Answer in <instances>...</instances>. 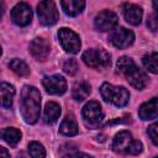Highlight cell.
<instances>
[{"mask_svg":"<svg viewBox=\"0 0 158 158\" xmlns=\"http://www.w3.org/2000/svg\"><path fill=\"white\" fill-rule=\"evenodd\" d=\"M20 110L25 122L33 125L37 122L41 111V94L37 88L25 85L21 90Z\"/></svg>","mask_w":158,"mask_h":158,"instance_id":"6da1fadb","label":"cell"},{"mask_svg":"<svg viewBox=\"0 0 158 158\" xmlns=\"http://www.w3.org/2000/svg\"><path fill=\"white\" fill-rule=\"evenodd\" d=\"M117 70L121 74H123L127 81L137 90H143L146 88L148 83V77L142 69H139L136 65L132 58L126 57V56L121 57L117 60Z\"/></svg>","mask_w":158,"mask_h":158,"instance_id":"7a4b0ae2","label":"cell"},{"mask_svg":"<svg viewBox=\"0 0 158 158\" xmlns=\"http://www.w3.org/2000/svg\"><path fill=\"white\" fill-rule=\"evenodd\" d=\"M112 149L118 153H126V154H138L143 151L142 142L135 139L130 131H120L115 135L112 141Z\"/></svg>","mask_w":158,"mask_h":158,"instance_id":"3957f363","label":"cell"},{"mask_svg":"<svg viewBox=\"0 0 158 158\" xmlns=\"http://www.w3.org/2000/svg\"><path fill=\"white\" fill-rule=\"evenodd\" d=\"M101 96L105 101L114 104L115 106H125L128 102L130 94L123 86H115L110 83H104L100 88Z\"/></svg>","mask_w":158,"mask_h":158,"instance_id":"277c9868","label":"cell"},{"mask_svg":"<svg viewBox=\"0 0 158 158\" xmlns=\"http://www.w3.org/2000/svg\"><path fill=\"white\" fill-rule=\"evenodd\" d=\"M81 59L86 65L96 69H105L111 64L110 53L101 48H91L85 51L81 56Z\"/></svg>","mask_w":158,"mask_h":158,"instance_id":"5b68a950","label":"cell"},{"mask_svg":"<svg viewBox=\"0 0 158 158\" xmlns=\"http://www.w3.org/2000/svg\"><path fill=\"white\" fill-rule=\"evenodd\" d=\"M81 116L84 123L90 128H98L104 120V112L98 101H89L85 104L81 111Z\"/></svg>","mask_w":158,"mask_h":158,"instance_id":"8992f818","label":"cell"},{"mask_svg":"<svg viewBox=\"0 0 158 158\" xmlns=\"http://www.w3.org/2000/svg\"><path fill=\"white\" fill-rule=\"evenodd\" d=\"M37 15H38L40 22L42 25H44V26H52L59 19L56 4L53 1H49V0L38 2V5H37Z\"/></svg>","mask_w":158,"mask_h":158,"instance_id":"52a82bcc","label":"cell"},{"mask_svg":"<svg viewBox=\"0 0 158 158\" xmlns=\"http://www.w3.org/2000/svg\"><path fill=\"white\" fill-rule=\"evenodd\" d=\"M58 38H59V42L65 52L72 53V54H75L79 52V49L81 47V42H80L79 36L74 31H72L67 27H62L58 31Z\"/></svg>","mask_w":158,"mask_h":158,"instance_id":"ba28073f","label":"cell"},{"mask_svg":"<svg viewBox=\"0 0 158 158\" xmlns=\"http://www.w3.org/2000/svg\"><path fill=\"white\" fill-rule=\"evenodd\" d=\"M117 23H118V17L111 10H104V11L99 12L94 20L95 28L99 31H102V32L114 30L117 26Z\"/></svg>","mask_w":158,"mask_h":158,"instance_id":"9c48e42d","label":"cell"},{"mask_svg":"<svg viewBox=\"0 0 158 158\" xmlns=\"http://www.w3.org/2000/svg\"><path fill=\"white\" fill-rule=\"evenodd\" d=\"M11 20L17 26H27L32 20V10L31 6L26 2L16 4L11 10Z\"/></svg>","mask_w":158,"mask_h":158,"instance_id":"30bf717a","label":"cell"},{"mask_svg":"<svg viewBox=\"0 0 158 158\" xmlns=\"http://www.w3.org/2000/svg\"><path fill=\"white\" fill-rule=\"evenodd\" d=\"M42 84H43L46 91L52 95H62L67 91V81L59 74L44 77L42 79Z\"/></svg>","mask_w":158,"mask_h":158,"instance_id":"8fae6325","label":"cell"},{"mask_svg":"<svg viewBox=\"0 0 158 158\" xmlns=\"http://www.w3.org/2000/svg\"><path fill=\"white\" fill-rule=\"evenodd\" d=\"M133 41H135V33L125 27H120L115 30L110 36V42L116 48H127L133 43Z\"/></svg>","mask_w":158,"mask_h":158,"instance_id":"7c38bea8","label":"cell"},{"mask_svg":"<svg viewBox=\"0 0 158 158\" xmlns=\"http://www.w3.org/2000/svg\"><path fill=\"white\" fill-rule=\"evenodd\" d=\"M51 47L47 40L43 37H36L30 43V52L37 60H44L49 54Z\"/></svg>","mask_w":158,"mask_h":158,"instance_id":"4fadbf2b","label":"cell"},{"mask_svg":"<svg viewBox=\"0 0 158 158\" xmlns=\"http://www.w3.org/2000/svg\"><path fill=\"white\" fill-rule=\"evenodd\" d=\"M138 116L144 121L157 118L158 117V98H153L143 102L138 109Z\"/></svg>","mask_w":158,"mask_h":158,"instance_id":"5bb4252c","label":"cell"},{"mask_svg":"<svg viewBox=\"0 0 158 158\" xmlns=\"http://www.w3.org/2000/svg\"><path fill=\"white\" fill-rule=\"evenodd\" d=\"M123 16H125V20L133 25V26H137L141 23V20H142V15H143V11L142 9L138 6V5H135V4H125L123 7Z\"/></svg>","mask_w":158,"mask_h":158,"instance_id":"9a60e30c","label":"cell"},{"mask_svg":"<svg viewBox=\"0 0 158 158\" xmlns=\"http://www.w3.org/2000/svg\"><path fill=\"white\" fill-rule=\"evenodd\" d=\"M62 9L65 15L68 16H77L79 15L84 7H85V1H79V0H63L60 1Z\"/></svg>","mask_w":158,"mask_h":158,"instance_id":"2e32d148","label":"cell"},{"mask_svg":"<svg viewBox=\"0 0 158 158\" xmlns=\"http://www.w3.org/2000/svg\"><path fill=\"white\" fill-rule=\"evenodd\" d=\"M60 115V106L54 102L49 101L44 106V112H43V120L46 123H54Z\"/></svg>","mask_w":158,"mask_h":158,"instance_id":"e0dca14e","label":"cell"},{"mask_svg":"<svg viewBox=\"0 0 158 158\" xmlns=\"http://www.w3.org/2000/svg\"><path fill=\"white\" fill-rule=\"evenodd\" d=\"M59 132L64 136H75L78 133V125L73 115H67L59 126Z\"/></svg>","mask_w":158,"mask_h":158,"instance_id":"ac0fdd59","label":"cell"},{"mask_svg":"<svg viewBox=\"0 0 158 158\" xmlns=\"http://www.w3.org/2000/svg\"><path fill=\"white\" fill-rule=\"evenodd\" d=\"M15 95V88L9 84L2 81L1 83V105L5 109H10L12 106V98Z\"/></svg>","mask_w":158,"mask_h":158,"instance_id":"d6986e66","label":"cell"},{"mask_svg":"<svg viewBox=\"0 0 158 158\" xmlns=\"http://www.w3.org/2000/svg\"><path fill=\"white\" fill-rule=\"evenodd\" d=\"M90 94V85L86 81H78L74 84L72 90V96L77 101H83Z\"/></svg>","mask_w":158,"mask_h":158,"instance_id":"ffe728a7","label":"cell"},{"mask_svg":"<svg viewBox=\"0 0 158 158\" xmlns=\"http://www.w3.org/2000/svg\"><path fill=\"white\" fill-rule=\"evenodd\" d=\"M1 137L10 146H16L21 139V132L15 127H7L2 130Z\"/></svg>","mask_w":158,"mask_h":158,"instance_id":"44dd1931","label":"cell"},{"mask_svg":"<svg viewBox=\"0 0 158 158\" xmlns=\"http://www.w3.org/2000/svg\"><path fill=\"white\" fill-rule=\"evenodd\" d=\"M9 67H10V69H11L14 73H16V74L20 75V77H27V75L30 74V68H28V65H27L22 59H20V58H14V59L9 63Z\"/></svg>","mask_w":158,"mask_h":158,"instance_id":"7402d4cb","label":"cell"},{"mask_svg":"<svg viewBox=\"0 0 158 158\" xmlns=\"http://www.w3.org/2000/svg\"><path fill=\"white\" fill-rule=\"evenodd\" d=\"M142 62H143V65L148 69V72L153 74H158V52L146 54Z\"/></svg>","mask_w":158,"mask_h":158,"instance_id":"603a6c76","label":"cell"},{"mask_svg":"<svg viewBox=\"0 0 158 158\" xmlns=\"http://www.w3.org/2000/svg\"><path fill=\"white\" fill-rule=\"evenodd\" d=\"M28 153H30L31 158H44L46 157L44 147L36 141H33L28 144Z\"/></svg>","mask_w":158,"mask_h":158,"instance_id":"cb8c5ba5","label":"cell"},{"mask_svg":"<svg viewBox=\"0 0 158 158\" xmlns=\"http://www.w3.org/2000/svg\"><path fill=\"white\" fill-rule=\"evenodd\" d=\"M63 70L67 74H69V75H74L78 72V63H77V60L74 58H70V59L65 60L64 64H63Z\"/></svg>","mask_w":158,"mask_h":158,"instance_id":"d4e9b609","label":"cell"},{"mask_svg":"<svg viewBox=\"0 0 158 158\" xmlns=\"http://www.w3.org/2000/svg\"><path fill=\"white\" fill-rule=\"evenodd\" d=\"M147 26L151 31L158 32V14H151L147 19Z\"/></svg>","mask_w":158,"mask_h":158,"instance_id":"484cf974","label":"cell"},{"mask_svg":"<svg viewBox=\"0 0 158 158\" xmlns=\"http://www.w3.org/2000/svg\"><path fill=\"white\" fill-rule=\"evenodd\" d=\"M147 132H148V136L151 137L152 142H153L156 146H158V122L152 123V125L148 127Z\"/></svg>","mask_w":158,"mask_h":158,"instance_id":"4316f807","label":"cell"},{"mask_svg":"<svg viewBox=\"0 0 158 158\" xmlns=\"http://www.w3.org/2000/svg\"><path fill=\"white\" fill-rule=\"evenodd\" d=\"M69 158H91V157L88 156V154H85V153H81V152H75V153L70 154Z\"/></svg>","mask_w":158,"mask_h":158,"instance_id":"83f0119b","label":"cell"},{"mask_svg":"<svg viewBox=\"0 0 158 158\" xmlns=\"http://www.w3.org/2000/svg\"><path fill=\"white\" fill-rule=\"evenodd\" d=\"M0 152H1V158H10V154L7 153L5 147H0Z\"/></svg>","mask_w":158,"mask_h":158,"instance_id":"f1b7e54d","label":"cell"},{"mask_svg":"<svg viewBox=\"0 0 158 158\" xmlns=\"http://www.w3.org/2000/svg\"><path fill=\"white\" fill-rule=\"evenodd\" d=\"M152 5H153V7L158 11V1H153V2H152Z\"/></svg>","mask_w":158,"mask_h":158,"instance_id":"f546056e","label":"cell"},{"mask_svg":"<svg viewBox=\"0 0 158 158\" xmlns=\"http://www.w3.org/2000/svg\"><path fill=\"white\" fill-rule=\"evenodd\" d=\"M17 158H25V153H23V152H20V153L17 154Z\"/></svg>","mask_w":158,"mask_h":158,"instance_id":"4dcf8cb0","label":"cell"},{"mask_svg":"<svg viewBox=\"0 0 158 158\" xmlns=\"http://www.w3.org/2000/svg\"><path fill=\"white\" fill-rule=\"evenodd\" d=\"M156 158H158V156H157V157H156Z\"/></svg>","mask_w":158,"mask_h":158,"instance_id":"1f68e13d","label":"cell"}]
</instances>
